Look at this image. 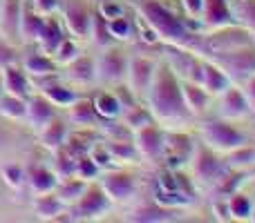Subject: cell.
<instances>
[{
  "instance_id": "cell-1",
  "label": "cell",
  "mask_w": 255,
  "mask_h": 223,
  "mask_svg": "<svg viewBox=\"0 0 255 223\" xmlns=\"http://www.w3.org/2000/svg\"><path fill=\"white\" fill-rule=\"evenodd\" d=\"M145 98H148V112L159 123H166V125L168 123H184L190 116L184 105L177 74L166 65L154 70L152 83H150Z\"/></svg>"
},
{
  "instance_id": "cell-2",
  "label": "cell",
  "mask_w": 255,
  "mask_h": 223,
  "mask_svg": "<svg viewBox=\"0 0 255 223\" xmlns=\"http://www.w3.org/2000/svg\"><path fill=\"white\" fill-rule=\"evenodd\" d=\"M136 9L141 13V20L157 34L159 40H166L168 45H175L179 49H186L193 45V34L188 31V25H184L161 2H157V0H139Z\"/></svg>"
},
{
  "instance_id": "cell-3",
  "label": "cell",
  "mask_w": 255,
  "mask_h": 223,
  "mask_svg": "<svg viewBox=\"0 0 255 223\" xmlns=\"http://www.w3.org/2000/svg\"><path fill=\"white\" fill-rule=\"evenodd\" d=\"M202 136L206 141V148H211L213 152H222V154H229L233 149L247 145L244 134H240L226 121H206L202 125Z\"/></svg>"
},
{
  "instance_id": "cell-4",
  "label": "cell",
  "mask_w": 255,
  "mask_h": 223,
  "mask_svg": "<svg viewBox=\"0 0 255 223\" xmlns=\"http://www.w3.org/2000/svg\"><path fill=\"white\" fill-rule=\"evenodd\" d=\"M213 65H217L226 76L233 78H251L255 74V49L242 45L238 49H231L224 54H213Z\"/></svg>"
},
{
  "instance_id": "cell-5",
  "label": "cell",
  "mask_w": 255,
  "mask_h": 223,
  "mask_svg": "<svg viewBox=\"0 0 255 223\" xmlns=\"http://www.w3.org/2000/svg\"><path fill=\"white\" fill-rule=\"evenodd\" d=\"M154 70H157V65H154L150 58L132 56L130 61H128L126 76H128V83H130V92L134 94V96H145V94H148Z\"/></svg>"
},
{
  "instance_id": "cell-6",
  "label": "cell",
  "mask_w": 255,
  "mask_h": 223,
  "mask_svg": "<svg viewBox=\"0 0 255 223\" xmlns=\"http://www.w3.org/2000/svg\"><path fill=\"white\" fill-rule=\"evenodd\" d=\"M190 161H193V176L199 183H213V181H220L217 176L222 174L224 165L213 156L211 148H204V145H195L193 154H190Z\"/></svg>"
},
{
  "instance_id": "cell-7",
  "label": "cell",
  "mask_w": 255,
  "mask_h": 223,
  "mask_svg": "<svg viewBox=\"0 0 255 223\" xmlns=\"http://www.w3.org/2000/svg\"><path fill=\"white\" fill-rule=\"evenodd\" d=\"M132 143H134V149H136V154H139V158L157 161V158L163 156V134L152 125V123L134 130Z\"/></svg>"
},
{
  "instance_id": "cell-8",
  "label": "cell",
  "mask_w": 255,
  "mask_h": 223,
  "mask_svg": "<svg viewBox=\"0 0 255 223\" xmlns=\"http://www.w3.org/2000/svg\"><path fill=\"white\" fill-rule=\"evenodd\" d=\"M110 199L106 197L101 188H85L83 197L76 201L74 208V219H99L110 210Z\"/></svg>"
},
{
  "instance_id": "cell-9",
  "label": "cell",
  "mask_w": 255,
  "mask_h": 223,
  "mask_svg": "<svg viewBox=\"0 0 255 223\" xmlns=\"http://www.w3.org/2000/svg\"><path fill=\"white\" fill-rule=\"evenodd\" d=\"M126 70H128V61L124 58V54L110 49L106 52L97 63V78L101 83H121L126 78Z\"/></svg>"
},
{
  "instance_id": "cell-10",
  "label": "cell",
  "mask_w": 255,
  "mask_h": 223,
  "mask_svg": "<svg viewBox=\"0 0 255 223\" xmlns=\"http://www.w3.org/2000/svg\"><path fill=\"white\" fill-rule=\"evenodd\" d=\"M63 18H65V27L72 36L76 38H85L90 36V29H92V16L88 13V9L83 7L76 0H70L63 7Z\"/></svg>"
},
{
  "instance_id": "cell-11",
  "label": "cell",
  "mask_w": 255,
  "mask_h": 223,
  "mask_svg": "<svg viewBox=\"0 0 255 223\" xmlns=\"http://www.w3.org/2000/svg\"><path fill=\"white\" fill-rule=\"evenodd\" d=\"M101 190L106 192V197L110 201H117V203H124L128 199L134 194V179L126 172H112V174L103 176L101 181Z\"/></svg>"
},
{
  "instance_id": "cell-12",
  "label": "cell",
  "mask_w": 255,
  "mask_h": 223,
  "mask_svg": "<svg viewBox=\"0 0 255 223\" xmlns=\"http://www.w3.org/2000/svg\"><path fill=\"white\" fill-rule=\"evenodd\" d=\"M195 83H197L206 94H222L226 87H229V76H226L217 65H213V63H199Z\"/></svg>"
},
{
  "instance_id": "cell-13",
  "label": "cell",
  "mask_w": 255,
  "mask_h": 223,
  "mask_svg": "<svg viewBox=\"0 0 255 223\" xmlns=\"http://www.w3.org/2000/svg\"><path fill=\"white\" fill-rule=\"evenodd\" d=\"M25 118L31 130L40 132L54 118V107L45 96H27L25 101Z\"/></svg>"
},
{
  "instance_id": "cell-14",
  "label": "cell",
  "mask_w": 255,
  "mask_h": 223,
  "mask_svg": "<svg viewBox=\"0 0 255 223\" xmlns=\"http://www.w3.org/2000/svg\"><path fill=\"white\" fill-rule=\"evenodd\" d=\"M20 0H2L0 2V36L7 38H20Z\"/></svg>"
},
{
  "instance_id": "cell-15",
  "label": "cell",
  "mask_w": 255,
  "mask_h": 223,
  "mask_svg": "<svg viewBox=\"0 0 255 223\" xmlns=\"http://www.w3.org/2000/svg\"><path fill=\"white\" fill-rule=\"evenodd\" d=\"M242 45H249V36L247 31L240 29H224L206 40V49H211L213 54H224L231 52V49L242 47Z\"/></svg>"
},
{
  "instance_id": "cell-16",
  "label": "cell",
  "mask_w": 255,
  "mask_h": 223,
  "mask_svg": "<svg viewBox=\"0 0 255 223\" xmlns=\"http://www.w3.org/2000/svg\"><path fill=\"white\" fill-rule=\"evenodd\" d=\"M249 114V101L247 96H244L240 89H224V98H222L220 103V116L222 118H229V121H233V118H242Z\"/></svg>"
},
{
  "instance_id": "cell-17",
  "label": "cell",
  "mask_w": 255,
  "mask_h": 223,
  "mask_svg": "<svg viewBox=\"0 0 255 223\" xmlns=\"http://www.w3.org/2000/svg\"><path fill=\"white\" fill-rule=\"evenodd\" d=\"M0 74H2V89H4V94L27 101V96H29L31 89H29V83H27L25 74H22L20 70H16L13 65H7L4 70H0Z\"/></svg>"
},
{
  "instance_id": "cell-18",
  "label": "cell",
  "mask_w": 255,
  "mask_h": 223,
  "mask_svg": "<svg viewBox=\"0 0 255 223\" xmlns=\"http://www.w3.org/2000/svg\"><path fill=\"white\" fill-rule=\"evenodd\" d=\"M130 221L136 223H168V221H177V212L172 208L166 206H139L136 210H132Z\"/></svg>"
},
{
  "instance_id": "cell-19",
  "label": "cell",
  "mask_w": 255,
  "mask_h": 223,
  "mask_svg": "<svg viewBox=\"0 0 255 223\" xmlns=\"http://www.w3.org/2000/svg\"><path fill=\"white\" fill-rule=\"evenodd\" d=\"M45 27V18H40V13H36L34 9H27V4H22L20 9V29L18 36L25 43H38V36Z\"/></svg>"
},
{
  "instance_id": "cell-20",
  "label": "cell",
  "mask_w": 255,
  "mask_h": 223,
  "mask_svg": "<svg viewBox=\"0 0 255 223\" xmlns=\"http://www.w3.org/2000/svg\"><path fill=\"white\" fill-rule=\"evenodd\" d=\"M65 76L70 80H74V83L88 85L97 78V63H94L90 56H76L74 61L67 65Z\"/></svg>"
},
{
  "instance_id": "cell-21",
  "label": "cell",
  "mask_w": 255,
  "mask_h": 223,
  "mask_svg": "<svg viewBox=\"0 0 255 223\" xmlns=\"http://www.w3.org/2000/svg\"><path fill=\"white\" fill-rule=\"evenodd\" d=\"M202 18L208 27H224L233 18V13H231V7L226 4V0H204Z\"/></svg>"
},
{
  "instance_id": "cell-22",
  "label": "cell",
  "mask_w": 255,
  "mask_h": 223,
  "mask_svg": "<svg viewBox=\"0 0 255 223\" xmlns=\"http://www.w3.org/2000/svg\"><path fill=\"white\" fill-rule=\"evenodd\" d=\"M27 183H29L31 192L34 194H47L56 190V174L52 170H45L40 165L29 167L27 172Z\"/></svg>"
},
{
  "instance_id": "cell-23",
  "label": "cell",
  "mask_w": 255,
  "mask_h": 223,
  "mask_svg": "<svg viewBox=\"0 0 255 223\" xmlns=\"http://www.w3.org/2000/svg\"><path fill=\"white\" fill-rule=\"evenodd\" d=\"M181 96H184V105L188 114L193 116H199L204 110H206V103H208V94L199 87L197 83L188 80L186 85H181Z\"/></svg>"
},
{
  "instance_id": "cell-24",
  "label": "cell",
  "mask_w": 255,
  "mask_h": 223,
  "mask_svg": "<svg viewBox=\"0 0 255 223\" xmlns=\"http://www.w3.org/2000/svg\"><path fill=\"white\" fill-rule=\"evenodd\" d=\"M34 212L45 221H61L58 215H63V203H61V199L54 197L52 192L38 194V197L34 199Z\"/></svg>"
},
{
  "instance_id": "cell-25",
  "label": "cell",
  "mask_w": 255,
  "mask_h": 223,
  "mask_svg": "<svg viewBox=\"0 0 255 223\" xmlns=\"http://www.w3.org/2000/svg\"><path fill=\"white\" fill-rule=\"evenodd\" d=\"M65 136H67V127L63 125L61 121H49L47 125L40 130V143L49 149V152H58L65 143Z\"/></svg>"
},
{
  "instance_id": "cell-26",
  "label": "cell",
  "mask_w": 255,
  "mask_h": 223,
  "mask_svg": "<svg viewBox=\"0 0 255 223\" xmlns=\"http://www.w3.org/2000/svg\"><path fill=\"white\" fill-rule=\"evenodd\" d=\"M61 43H63L61 25H58L56 18H47V20H45L43 31H40V36H38V45L43 47L45 54H54Z\"/></svg>"
},
{
  "instance_id": "cell-27",
  "label": "cell",
  "mask_w": 255,
  "mask_h": 223,
  "mask_svg": "<svg viewBox=\"0 0 255 223\" xmlns=\"http://www.w3.org/2000/svg\"><path fill=\"white\" fill-rule=\"evenodd\" d=\"M43 96L47 98L52 105H63V107H70L72 103L76 101V94L72 92V89L63 87V85H58L56 80H45L43 83Z\"/></svg>"
},
{
  "instance_id": "cell-28",
  "label": "cell",
  "mask_w": 255,
  "mask_h": 223,
  "mask_svg": "<svg viewBox=\"0 0 255 223\" xmlns=\"http://www.w3.org/2000/svg\"><path fill=\"white\" fill-rule=\"evenodd\" d=\"M67 121L72 125H92L99 123V114L94 112V105L88 101H74L67 110Z\"/></svg>"
},
{
  "instance_id": "cell-29",
  "label": "cell",
  "mask_w": 255,
  "mask_h": 223,
  "mask_svg": "<svg viewBox=\"0 0 255 223\" xmlns=\"http://www.w3.org/2000/svg\"><path fill=\"white\" fill-rule=\"evenodd\" d=\"M177 143H170V149L163 148V156L168 158V165H181V163L190 161V154H193V148H190V141L181 134H175Z\"/></svg>"
},
{
  "instance_id": "cell-30",
  "label": "cell",
  "mask_w": 255,
  "mask_h": 223,
  "mask_svg": "<svg viewBox=\"0 0 255 223\" xmlns=\"http://www.w3.org/2000/svg\"><path fill=\"white\" fill-rule=\"evenodd\" d=\"M83 192H85V181L79 179V176H72V179H65L61 183L56 197L61 199L63 206H72V203H76L83 197Z\"/></svg>"
},
{
  "instance_id": "cell-31",
  "label": "cell",
  "mask_w": 255,
  "mask_h": 223,
  "mask_svg": "<svg viewBox=\"0 0 255 223\" xmlns=\"http://www.w3.org/2000/svg\"><path fill=\"white\" fill-rule=\"evenodd\" d=\"M25 72L36 78H43V76H54L56 72V63L47 56H40V54H31L25 58Z\"/></svg>"
},
{
  "instance_id": "cell-32",
  "label": "cell",
  "mask_w": 255,
  "mask_h": 223,
  "mask_svg": "<svg viewBox=\"0 0 255 223\" xmlns=\"http://www.w3.org/2000/svg\"><path fill=\"white\" fill-rule=\"evenodd\" d=\"M92 105H94V112H97L101 118H106V121L121 116V112H124L121 101L117 96H112V94H99V96L94 98Z\"/></svg>"
},
{
  "instance_id": "cell-33",
  "label": "cell",
  "mask_w": 255,
  "mask_h": 223,
  "mask_svg": "<svg viewBox=\"0 0 255 223\" xmlns=\"http://www.w3.org/2000/svg\"><path fill=\"white\" fill-rule=\"evenodd\" d=\"M108 154H110L112 161H121V163H136L139 161V154H136L134 145L130 141H112V143L106 145Z\"/></svg>"
},
{
  "instance_id": "cell-34",
  "label": "cell",
  "mask_w": 255,
  "mask_h": 223,
  "mask_svg": "<svg viewBox=\"0 0 255 223\" xmlns=\"http://www.w3.org/2000/svg\"><path fill=\"white\" fill-rule=\"evenodd\" d=\"M0 116L11 118V121L25 118V101L16 96H9V94H2L0 96Z\"/></svg>"
},
{
  "instance_id": "cell-35",
  "label": "cell",
  "mask_w": 255,
  "mask_h": 223,
  "mask_svg": "<svg viewBox=\"0 0 255 223\" xmlns=\"http://www.w3.org/2000/svg\"><path fill=\"white\" fill-rule=\"evenodd\" d=\"M152 123V114H150L148 110H141V107H128V110L124 112V125L128 127V130H139V127H145Z\"/></svg>"
},
{
  "instance_id": "cell-36",
  "label": "cell",
  "mask_w": 255,
  "mask_h": 223,
  "mask_svg": "<svg viewBox=\"0 0 255 223\" xmlns=\"http://www.w3.org/2000/svg\"><path fill=\"white\" fill-rule=\"evenodd\" d=\"M154 201H157L159 206H166V208H179V206H188L190 199L184 197L179 190H161V188H157V192H154Z\"/></svg>"
},
{
  "instance_id": "cell-37",
  "label": "cell",
  "mask_w": 255,
  "mask_h": 223,
  "mask_svg": "<svg viewBox=\"0 0 255 223\" xmlns=\"http://www.w3.org/2000/svg\"><path fill=\"white\" fill-rule=\"evenodd\" d=\"M90 34H94V43L99 45V47H110L112 43H115V38L110 36V29H108V20L106 18H92V29H90Z\"/></svg>"
},
{
  "instance_id": "cell-38",
  "label": "cell",
  "mask_w": 255,
  "mask_h": 223,
  "mask_svg": "<svg viewBox=\"0 0 255 223\" xmlns=\"http://www.w3.org/2000/svg\"><path fill=\"white\" fill-rule=\"evenodd\" d=\"M226 206H229V215L235 219H249V215H251V201L244 194H233Z\"/></svg>"
},
{
  "instance_id": "cell-39",
  "label": "cell",
  "mask_w": 255,
  "mask_h": 223,
  "mask_svg": "<svg viewBox=\"0 0 255 223\" xmlns=\"http://www.w3.org/2000/svg\"><path fill=\"white\" fill-rule=\"evenodd\" d=\"M54 154H56V172H54V174H56V179H58V176H61L63 181L72 179V176H74V170H76V158H72L70 154L61 152V149H58V152H54Z\"/></svg>"
},
{
  "instance_id": "cell-40",
  "label": "cell",
  "mask_w": 255,
  "mask_h": 223,
  "mask_svg": "<svg viewBox=\"0 0 255 223\" xmlns=\"http://www.w3.org/2000/svg\"><path fill=\"white\" fill-rule=\"evenodd\" d=\"M108 29H110V36L115 40H128V38H130L132 25H130V20H126L124 16H119V18L108 20Z\"/></svg>"
},
{
  "instance_id": "cell-41",
  "label": "cell",
  "mask_w": 255,
  "mask_h": 223,
  "mask_svg": "<svg viewBox=\"0 0 255 223\" xmlns=\"http://www.w3.org/2000/svg\"><path fill=\"white\" fill-rule=\"evenodd\" d=\"M76 56H79V49H76V45L67 38H63V43L58 45L56 52H54V58H56V63H61V65H70Z\"/></svg>"
},
{
  "instance_id": "cell-42",
  "label": "cell",
  "mask_w": 255,
  "mask_h": 223,
  "mask_svg": "<svg viewBox=\"0 0 255 223\" xmlns=\"http://www.w3.org/2000/svg\"><path fill=\"white\" fill-rule=\"evenodd\" d=\"M229 163L233 167H244V165H251V163L255 161V149L247 148V145H242V148L233 149V152H229Z\"/></svg>"
},
{
  "instance_id": "cell-43",
  "label": "cell",
  "mask_w": 255,
  "mask_h": 223,
  "mask_svg": "<svg viewBox=\"0 0 255 223\" xmlns=\"http://www.w3.org/2000/svg\"><path fill=\"white\" fill-rule=\"evenodd\" d=\"M2 181L9 185V188L18 190V188L22 185V181H25L22 167L16 165V163H11V165H4V167H2Z\"/></svg>"
},
{
  "instance_id": "cell-44",
  "label": "cell",
  "mask_w": 255,
  "mask_h": 223,
  "mask_svg": "<svg viewBox=\"0 0 255 223\" xmlns=\"http://www.w3.org/2000/svg\"><path fill=\"white\" fill-rule=\"evenodd\" d=\"M97 174H99V165L92 161V158H76L74 176L88 181V179H92V176H97Z\"/></svg>"
},
{
  "instance_id": "cell-45",
  "label": "cell",
  "mask_w": 255,
  "mask_h": 223,
  "mask_svg": "<svg viewBox=\"0 0 255 223\" xmlns=\"http://www.w3.org/2000/svg\"><path fill=\"white\" fill-rule=\"evenodd\" d=\"M238 18L249 27H255V0H240L238 4Z\"/></svg>"
},
{
  "instance_id": "cell-46",
  "label": "cell",
  "mask_w": 255,
  "mask_h": 223,
  "mask_svg": "<svg viewBox=\"0 0 255 223\" xmlns=\"http://www.w3.org/2000/svg\"><path fill=\"white\" fill-rule=\"evenodd\" d=\"M31 2H34V11L40 13V16H49V13H54L58 7L56 0H31Z\"/></svg>"
},
{
  "instance_id": "cell-47",
  "label": "cell",
  "mask_w": 255,
  "mask_h": 223,
  "mask_svg": "<svg viewBox=\"0 0 255 223\" xmlns=\"http://www.w3.org/2000/svg\"><path fill=\"white\" fill-rule=\"evenodd\" d=\"M101 16L106 18V20H112V18L124 16V9H121V4H117V2H103L101 4Z\"/></svg>"
},
{
  "instance_id": "cell-48",
  "label": "cell",
  "mask_w": 255,
  "mask_h": 223,
  "mask_svg": "<svg viewBox=\"0 0 255 223\" xmlns=\"http://www.w3.org/2000/svg\"><path fill=\"white\" fill-rule=\"evenodd\" d=\"M186 13L190 18H202V9H204V0H181Z\"/></svg>"
},
{
  "instance_id": "cell-49",
  "label": "cell",
  "mask_w": 255,
  "mask_h": 223,
  "mask_svg": "<svg viewBox=\"0 0 255 223\" xmlns=\"http://www.w3.org/2000/svg\"><path fill=\"white\" fill-rule=\"evenodd\" d=\"M13 49L9 47L4 40H0V70H4L7 65H13Z\"/></svg>"
},
{
  "instance_id": "cell-50",
  "label": "cell",
  "mask_w": 255,
  "mask_h": 223,
  "mask_svg": "<svg viewBox=\"0 0 255 223\" xmlns=\"http://www.w3.org/2000/svg\"><path fill=\"white\" fill-rule=\"evenodd\" d=\"M157 188H161V190H179V188H177V181H175V176H172L170 172H166V174H161V176H159V181H157Z\"/></svg>"
},
{
  "instance_id": "cell-51",
  "label": "cell",
  "mask_w": 255,
  "mask_h": 223,
  "mask_svg": "<svg viewBox=\"0 0 255 223\" xmlns=\"http://www.w3.org/2000/svg\"><path fill=\"white\" fill-rule=\"evenodd\" d=\"M139 27H141V38H143V43H148V45H152V43H157V34H154V31L152 29H150V27L148 25H145V22L143 20H141L139 22Z\"/></svg>"
},
{
  "instance_id": "cell-52",
  "label": "cell",
  "mask_w": 255,
  "mask_h": 223,
  "mask_svg": "<svg viewBox=\"0 0 255 223\" xmlns=\"http://www.w3.org/2000/svg\"><path fill=\"white\" fill-rule=\"evenodd\" d=\"M244 96H247V101H249V98H251V101H255V74L247 80V89H244Z\"/></svg>"
},
{
  "instance_id": "cell-53",
  "label": "cell",
  "mask_w": 255,
  "mask_h": 223,
  "mask_svg": "<svg viewBox=\"0 0 255 223\" xmlns=\"http://www.w3.org/2000/svg\"><path fill=\"white\" fill-rule=\"evenodd\" d=\"M2 145H4V132L0 130V149H2Z\"/></svg>"
},
{
  "instance_id": "cell-54",
  "label": "cell",
  "mask_w": 255,
  "mask_h": 223,
  "mask_svg": "<svg viewBox=\"0 0 255 223\" xmlns=\"http://www.w3.org/2000/svg\"><path fill=\"white\" fill-rule=\"evenodd\" d=\"M4 94V89H2V74H0V96Z\"/></svg>"
}]
</instances>
